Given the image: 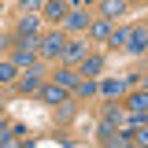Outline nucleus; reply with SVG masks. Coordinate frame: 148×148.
Here are the masks:
<instances>
[{
    "label": "nucleus",
    "instance_id": "1",
    "mask_svg": "<svg viewBox=\"0 0 148 148\" xmlns=\"http://www.w3.org/2000/svg\"><path fill=\"white\" fill-rule=\"evenodd\" d=\"M37 34H41V18L37 15H22L18 18V37H22V41H34Z\"/></svg>",
    "mask_w": 148,
    "mask_h": 148
},
{
    "label": "nucleus",
    "instance_id": "2",
    "mask_svg": "<svg viewBox=\"0 0 148 148\" xmlns=\"http://www.w3.org/2000/svg\"><path fill=\"white\" fill-rule=\"evenodd\" d=\"M126 48H130V52H145V48H148V34H145V26H133V30L126 34Z\"/></svg>",
    "mask_w": 148,
    "mask_h": 148
},
{
    "label": "nucleus",
    "instance_id": "3",
    "mask_svg": "<svg viewBox=\"0 0 148 148\" xmlns=\"http://www.w3.org/2000/svg\"><path fill=\"white\" fill-rule=\"evenodd\" d=\"M63 45H67V37H63V34H45L41 52H45V56H63Z\"/></svg>",
    "mask_w": 148,
    "mask_h": 148
},
{
    "label": "nucleus",
    "instance_id": "4",
    "mask_svg": "<svg viewBox=\"0 0 148 148\" xmlns=\"http://www.w3.org/2000/svg\"><path fill=\"white\" fill-rule=\"evenodd\" d=\"M34 59H37V48H34V41H22V45L15 48V67H30Z\"/></svg>",
    "mask_w": 148,
    "mask_h": 148
},
{
    "label": "nucleus",
    "instance_id": "5",
    "mask_svg": "<svg viewBox=\"0 0 148 148\" xmlns=\"http://www.w3.org/2000/svg\"><path fill=\"white\" fill-rule=\"evenodd\" d=\"M37 92H41V96H45L48 104H63V100H67V89H63L59 82H56V85H41Z\"/></svg>",
    "mask_w": 148,
    "mask_h": 148
},
{
    "label": "nucleus",
    "instance_id": "6",
    "mask_svg": "<svg viewBox=\"0 0 148 148\" xmlns=\"http://www.w3.org/2000/svg\"><path fill=\"white\" fill-rule=\"evenodd\" d=\"M63 22H67L71 30H85V26H89V15H85L82 8H74V11H67V15H63Z\"/></svg>",
    "mask_w": 148,
    "mask_h": 148
},
{
    "label": "nucleus",
    "instance_id": "7",
    "mask_svg": "<svg viewBox=\"0 0 148 148\" xmlns=\"http://www.w3.org/2000/svg\"><path fill=\"white\" fill-rule=\"evenodd\" d=\"M18 89H22V92H37V89H41V71H37L34 63H30V74L18 82Z\"/></svg>",
    "mask_w": 148,
    "mask_h": 148
},
{
    "label": "nucleus",
    "instance_id": "8",
    "mask_svg": "<svg viewBox=\"0 0 148 148\" xmlns=\"http://www.w3.org/2000/svg\"><path fill=\"white\" fill-rule=\"evenodd\" d=\"M85 30H89L96 41H108V34H111V18H96V22H89V26H85Z\"/></svg>",
    "mask_w": 148,
    "mask_h": 148
},
{
    "label": "nucleus",
    "instance_id": "9",
    "mask_svg": "<svg viewBox=\"0 0 148 148\" xmlns=\"http://www.w3.org/2000/svg\"><path fill=\"white\" fill-rule=\"evenodd\" d=\"M100 71H104V59H100V56H85V59H82V71H78V74L92 78V74H100Z\"/></svg>",
    "mask_w": 148,
    "mask_h": 148
},
{
    "label": "nucleus",
    "instance_id": "10",
    "mask_svg": "<svg viewBox=\"0 0 148 148\" xmlns=\"http://www.w3.org/2000/svg\"><path fill=\"white\" fill-rule=\"evenodd\" d=\"M126 11V0H104V18H119Z\"/></svg>",
    "mask_w": 148,
    "mask_h": 148
},
{
    "label": "nucleus",
    "instance_id": "11",
    "mask_svg": "<svg viewBox=\"0 0 148 148\" xmlns=\"http://www.w3.org/2000/svg\"><path fill=\"white\" fill-rule=\"evenodd\" d=\"M63 56H67V59H85V45H82V41H67V45H63Z\"/></svg>",
    "mask_w": 148,
    "mask_h": 148
},
{
    "label": "nucleus",
    "instance_id": "12",
    "mask_svg": "<svg viewBox=\"0 0 148 148\" xmlns=\"http://www.w3.org/2000/svg\"><path fill=\"white\" fill-rule=\"evenodd\" d=\"M41 8H45V15H48V18H63V15H67L63 0H48V4H41Z\"/></svg>",
    "mask_w": 148,
    "mask_h": 148
},
{
    "label": "nucleus",
    "instance_id": "13",
    "mask_svg": "<svg viewBox=\"0 0 148 148\" xmlns=\"http://www.w3.org/2000/svg\"><path fill=\"white\" fill-rule=\"evenodd\" d=\"M74 92H78V96H92V92H96V82H92V78H78V82H74Z\"/></svg>",
    "mask_w": 148,
    "mask_h": 148
},
{
    "label": "nucleus",
    "instance_id": "14",
    "mask_svg": "<svg viewBox=\"0 0 148 148\" xmlns=\"http://www.w3.org/2000/svg\"><path fill=\"white\" fill-rule=\"evenodd\" d=\"M126 89V82H115V78H111V82H104V85H100V92H104V96H119V92Z\"/></svg>",
    "mask_w": 148,
    "mask_h": 148
},
{
    "label": "nucleus",
    "instance_id": "15",
    "mask_svg": "<svg viewBox=\"0 0 148 148\" xmlns=\"http://www.w3.org/2000/svg\"><path fill=\"white\" fill-rule=\"evenodd\" d=\"M56 82H59L63 89H74V82H78V74H74V71H59V74H56Z\"/></svg>",
    "mask_w": 148,
    "mask_h": 148
},
{
    "label": "nucleus",
    "instance_id": "16",
    "mask_svg": "<svg viewBox=\"0 0 148 148\" xmlns=\"http://www.w3.org/2000/svg\"><path fill=\"white\" fill-rule=\"evenodd\" d=\"M130 111H148V96L145 92H133L130 96Z\"/></svg>",
    "mask_w": 148,
    "mask_h": 148
},
{
    "label": "nucleus",
    "instance_id": "17",
    "mask_svg": "<svg viewBox=\"0 0 148 148\" xmlns=\"http://www.w3.org/2000/svg\"><path fill=\"white\" fill-rule=\"evenodd\" d=\"M0 82H15V63H0Z\"/></svg>",
    "mask_w": 148,
    "mask_h": 148
},
{
    "label": "nucleus",
    "instance_id": "18",
    "mask_svg": "<svg viewBox=\"0 0 148 148\" xmlns=\"http://www.w3.org/2000/svg\"><path fill=\"white\" fill-rule=\"evenodd\" d=\"M15 141V130H8V126H0V145H11Z\"/></svg>",
    "mask_w": 148,
    "mask_h": 148
},
{
    "label": "nucleus",
    "instance_id": "19",
    "mask_svg": "<svg viewBox=\"0 0 148 148\" xmlns=\"http://www.w3.org/2000/svg\"><path fill=\"white\" fill-rule=\"evenodd\" d=\"M41 4H45V0H22V8H26V11H41Z\"/></svg>",
    "mask_w": 148,
    "mask_h": 148
}]
</instances>
